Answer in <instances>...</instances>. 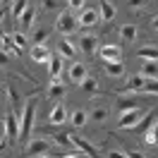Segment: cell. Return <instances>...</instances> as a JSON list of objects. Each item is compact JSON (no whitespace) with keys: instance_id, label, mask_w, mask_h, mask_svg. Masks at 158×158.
<instances>
[{"instance_id":"6da1fadb","label":"cell","mask_w":158,"mask_h":158,"mask_svg":"<svg viewBox=\"0 0 158 158\" xmlns=\"http://www.w3.org/2000/svg\"><path fill=\"white\" fill-rule=\"evenodd\" d=\"M34 115H36V101L29 98L27 101V108H24V115H22V125H19V141L27 144L29 141V134H31V127H34Z\"/></svg>"},{"instance_id":"7a4b0ae2","label":"cell","mask_w":158,"mask_h":158,"mask_svg":"<svg viewBox=\"0 0 158 158\" xmlns=\"http://www.w3.org/2000/svg\"><path fill=\"white\" fill-rule=\"evenodd\" d=\"M141 118H144V110H141V108H137V110H122L118 127H120V129H132Z\"/></svg>"},{"instance_id":"3957f363","label":"cell","mask_w":158,"mask_h":158,"mask_svg":"<svg viewBox=\"0 0 158 158\" xmlns=\"http://www.w3.org/2000/svg\"><path fill=\"white\" fill-rule=\"evenodd\" d=\"M48 151H50V141H46V139H34V141H27V156H29V158L46 156Z\"/></svg>"},{"instance_id":"277c9868","label":"cell","mask_w":158,"mask_h":158,"mask_svg":"<svg viewBox=\"0 0 158 158\" xmlns=\"http://www.w3.org/2000/svg\"><path fill=\"white\" fill-rule=\"evenodd\" d=\"M55 27H58L60 34H72V31L77 29V17L72 15V10H65L58 17V24H55Z\"/></svg>"},{"instance_id":"5b68a950","label":"cell","mask_w":158,"mask_h":158,"mask_svg":"<svg viewBox=\"0 0 158 158\" xmlns=\"http://www.w3.org/2000/svg\"><path fill=\"white\" fill-rule=\"evenodd\" d=\"M98 22H101V15L96 7H84L77 19V27H96Z\"/></svg>"},{"instance_id":"8992f818","label":"cell","mask_w":158,"mask_h":158,"mask_svg":"<svg viewBox=\"0 0 158 158\" xmlns=\"http://www.w3.org/2000/svg\"><path fill=\"white\" fill-rule=\"evenodd\" d=\"M5 137L10 141H15L19 137V125H17V118H15L12 108H7V113H5Z\"/></svg>"},{"instance_id":"52a82bcc","label":"cell","mask_w":158,"mask_h":158,"mask_svg":"<svg viewBox=\"0 0 158 158\" xmlns=\"http://www.w3.org/2000/svg\"><path fill=\"white\" fill-rule=\"evenodd\" d=\"M69 141H72V146H77L79 151H84L86 156H91V158H103V156L98 153V151H96V148H94V146L89 144V141H86V139L77 137V134H69Z\"/></svg>"},{"instance_id":"ba28073f","label":"cell","mask_w":158,"mask_h":158,"mask_svg":"<svg viewBox=\"0 0 158 158\" xmlns=\"http://www.w3.org/2000/svg\"><path fill=\"white\" fill-rule=\"evenodd\" d=\"M79 50L84 53V55H94L96 53V46H98V41H96V36H91V34H84L81 39H79Z\"/></svg>"},{"instance_id":"9c48e42d","label":"cell","mask_w":158,"mask_h":158,"mask_svg":"<svg viewBox=\"0 0 158 158\" xmlns=\"http://www.w3.org/2000/svg\"><path fill=\"white\" fill-rule=\"evenodd\" d=\"M101 58L106 60V62H115V60H122V50H120V46L110 43V46L101 48Z\"/></svg>"},{"instance_id":"30bf717a","label":"cell","mask_w":158,"mask_h":158,"mask_svg":"<svg viewBox=\"0 0 158 158\" xmlns=\"http://www.w3.org/2000/svg\"><path fill=\"white\" fill-rule=\"evenodd\" d=\"M144 86H146V79L141 74H129L125 86H122V91H144Z\"/></svg>"},{"instance_id":"8fae6325","label":"cell","mask_w":158,"mask_h":158,"mask_svg":"<svg viewBox=\"0 0 158 158\" xmlns=\"http://www.w3.org/2000/svg\"><path fill=\"white\" fill-rule=\"evenodd\" d=\"M60 72H62V58H60V55H50L48 58V74H50V79L58 81Z\"/></svg>"},{"instance_id":"7c38bea8","label":"cell","mask_w":158,"mask_h":158,"mask_svg":"<svg viewBox=\"0 0 158 158\" xmlns=\"http://www.w3.org/2000/svg\"><path fill=\"white\" fill-rule=\"evenodd\" d=\"M103 69H106V74L113 79H118L125 74V65H122V60H115V62H106L103 65Z\"/></svg>"},{"instance_id":"4fadbf2b","label":"cell","mask_w":158,"mask_h":158,"mask_svg":"<svg viewBox=\"0 0 158 158\" xmlns=\"http://www.w3.org/2000/svg\"><path fill=\"white\" fill-rule=\"evenodd\" d=\"M67 77H69V81H74V84H79L81 79L86 77V65H81V62H74V65L69 67Z\"/></svg>"},{"instance_id":"5bb4252c","label":"cell","mask_w":158,"mask_h":158,"mask_svg":"<svg viewBox=\"0 0 158 158\" xmlns=\"http://www.w3.org/2000/svg\"><path fill=\"white\" fill-rule=\"evenodd\" d=\"M110 118L108 108H94L91 113H86V122H106Z\"/></svg>"},{"instance_id":"9a60e30c","label":"cell","mask_w":158,"mask_h":158,"mask_svg":"<svg viewBox=\"0 0 158 158\" xmlns=\"http://www.w3.org/2000/svg\"><path fill=\"white\" fill-rule=\"evenodd\" d=\"M58 50H60V58H74V53H77V48H74V43L69 39H62L58 43Z\"/></svg>"},{"instance_id":"2e32d148","label":"cell","mask_w":158,"mask_h":158,"mask_svg":"<svg viewBox=\"0 0 158 158\" xmlns=\"http://www.w3.org/2000/svg\"><path fill=\"white\" fill-rule=\"evenodd\" d=\"M48 58H50V50L46 46H34L31 48V60L34 62H48Z\"/></svg>"},{"instance_id":"e0dca14e","label":"cell","mask_w":158,"mask_h":158,"mask_svg":"<svg viewBox=\"0 0 158 158\" xmlns=\"http://www.w3.org/2000/svg\"><path fill=\"white\" fill-rule=\"evenodd\" d=\"M79 86H81V91H84V94H89V96L98 94V81H96L94 77H84L81 81H79Z\"/></svg>"},{"instance_id":"ac0fdd59","label":"cell","mask_w":158,"mask_h":158,"mask_svg":"<svg viewBox=\"0 0 158 158\" xmlns=\"http://www.w3.org/2000/svg\"><path fill=\"white\" fill-rule=\"evenodd\" d=\"M65 120H67V110H65L62 103H58L55 108L50 110V122H53V125H60V122H65Z\"/></svg>"},{"instance_id":"d6986e66","label":"cell","mask_w":158,"mask_h":158,"mask_svg":"<svg viewBox=\"0 0 158 158\" xmlns=\"http://www.w3.org/2000/svg\"><path fill=\"white\" fill-rule=\"evenodd\" d=\"M120 39L129 41V43L137 41V27H134V24H122V27H120Z\"/></svg>"},{"instance_id":"ffe728a7","label":"cell","mask_w":158,"mask_h":158,"mask_svg":"<svg viewBox=\"0 0 158 158\" xmlns=\"http://www.w3.org/2000/svg\"><path fill=\"white\" fill-rule=\"evenodd\" d=\"M156 74H158L156 60H146V62L141 65V77L144 79H156Z\"/></svg>"},{"instance_id":"44dd1931","label":"cell","mask_w":158,"mask_h":158,"mask_svg":"<svg viewBox=\"0 0 158 158\" xmlns=\"http://www.w3.org/2000/svg\"><path fill=\"white\" fill-rule=\"evenodd\" d=\"M101 19L110 22L113 17H115V7H113V2H108V0H101Z\"/></svg>"},{"instance_id":"7402d4cb","label":"cell","mask_w":158,"mask_h":158,"mask_svg":"<svg viewBox=\"0 0 158 158\" xmlns=\"http://www.w3.org/2000/svg\"><path fill=\"white\" fill-rule=\"evenodd\" d=\"M118 108L120 110H137V108H141V98H120Z\"/></svg>"},{"instance_id":"603a6c76","label":"cell","mask_w":158,"mask_h":158,"mask_svg":"<svg viewBox=\"0 0 158 158\" xmlns=\"http://www.w3.org/2000/svg\"><path fill=\"white\" fill-rule=\"evenodd\" d=\"M2 53H5V55H7V53H12V55H22V48L15 46V41H12L10 36H2Z\"/></svg>"},{"instance_id":"cb8c5ba5","label":"cell","mask_w":158,"mask_h":158,"mask_svg":"<svg viewBox=\"0 0 158 158\" xmlns=\"http://www.w3.org/2000/svg\"><path fill=\"white\" fill-rule=\"evenodd\" d=\"M62 94H65V84L53 81V84H50V89H48V98L50 101H58V98H62Z\"/></svg>"},{"instance_id":"d4e9b609","label":"cell","mask_w":158,"mask_h":158,"mask_svg":"<svg viewBox=\"0 0 158 158\" xmlns=\"http://www.w3.org/2000/svg\"><path fill=\"white\" fill-rule=\"evenodd\" d=\"M153 122H156V110H151V113H148L146 118L141 120V125H134V132H141V129H146V127H151V125H153Z\"/></svg>"},{"instance_id":"484cf974","label":"cell","mask_w":158,"mask_h":158,"mask_svg":"<svg viewBox=\"0 0 158 158\" xmlns=\"http://www.w3.org/2000/svg\"><path fill=\"white\" fill-rule=\"evenodd\" d=\"M72 125L74 127H84L86 125V110H74L72 113Z\"/></svg>"},{"instance_id":"4316f807","label":"cell","mask_w":158,"mask_h":158,"mask_svg":"<svg viewBox=\"0 0 158 158\" xmlns=\"http://www.w3.org/2000/svg\"><path fill=\"white\" fill-rule=\"evenodd\" d=\"M19 19H22V27H31V22H34V7H24Z\"/></svg>"},{"instance_id":"83f0119b","label":"cell","mask_w":158,"mask_h":158,"mask_svg":"<svg viewBox=\"0 0 158 158\" xmlns=\"http://www.w3.org/2000/svg\"><path fill=\"white\" fill-rule=\"evenodd\" d=\"M139 58H146V60H156L158 58V50L153 46H148V48H139Z\"/></svg>"},{"instance_id":"f1b7e54d","label":"cell","mask_w":158,"mask_h":158,"mask_svg":"<svg viewBox=\"0 0 158 158\" xmlns=\"http://www.w3.org/2000/svg\"><path fill=\"white\" fill-rule=\"evenodd\" d=\"M55 141H58L60 146H72V141H69V134H65V132H58V134H55Z\"/></svg>"},{"instance_id":"f546056e","label":"cell","mask_w":158,"mask_h":158,"mask_svg":"<svg viewBox=\"0 0 158 158\" xmlns=\"http://www.w3.org/2000/svg\"><path fill=\"white\" fill-rule=\"evenodd\" d=\"M146 144H151V146L156 144V125H151V129L146 132Z\"/></svg>"},{"instance_id":"4dcf8cb0","label":"cell","mask_w":158,"mask_h":158,"mask_svg":"<svg viewBox=\"0 0 158 158\" xmlns=\"http://www.w3.org/2000/svg\"><path fill=\"white\" fill-rule=\"evenodd\" d=\"M10 39L15 41V46H17V48H22V46H27V39H24V36H22V34H12Z\"/></svg>"},{"instance_id":"1f68e13d","label":"cell","mask_w":158,"mask_h":158,"mask_svg":"<svg viewBox=\"0 0 158 158\" xmlns=\"http://www.w3.org/2000/svg\"><path fill=\"white\" fill-rule=\"evenodd\" d=\"M144 91H146V94H156V91H158L156 79H146V86H144Z\"/></svg>"},{"instance_id":"d6a6232c","label":"cell","mask_w":158,"mask_h":158,"mask_svg":"<svg viewBox=\"0 0 158 158\" xmlns=\"http://www.w3.org/2000/svg\"><path fill=\"white\" fill-rule=\"evenodd\" d=\"M46 36H48V31H46V29L36 31V39H34V46H41V43H43V39H46Z\"/></svg>"},{"instance_id":"836d02e7","label":"cell","mask_w":158,"mask_h":158,"mask_svg":"<svg viewBox=\"0 0 158 158\" xmlns=\"http://www.w3.org/2000/svg\"><path fill=\"white\" fill-rule=\"evenodd\" d=\"M69 7L72 10H84L86 7V0H69Z\"/></svg>"},{"instance_id":"e575fe53","label":"cell","mask_w":158,"mask_h":158,"mask_svg":"<svg viewBox=\"0 0 158 158\" xmlns=\"http://www.w3.org/2000/svg\"><path fill=\"white\" fill-rule=\"evenodd\" d=\"M24 7H27V0H17V5H15V17H19L22 12H24Z\"/></svg>"},{"instance_id":"d590c367","label":"cell","mask_w":158,"mask_h":158,"mask_svg":"<svg viewBox=\"0 0 158 158\" xmlns=\"http://www.w3.org/2000/svg\"><path fill=\"white\" fill-rule=\"evenodd\" d=\"M148 0H127V5L129 7H134V10H139V7H144Z\"/></svg>"},{"instance_id":"8d00e7d4","label":"cell","mask_w":158,"mask_h":158,"mask_svg":"<svg viewBox=\"0 0 158 158\" xmlns=\"http://www.w3.org/2000/svg\"><path fill=\"white\" fill-rule=\"evenodd\" d=\"M43 7L46 10H55L58 7V0H43Z\"/></svg>"},{"instance_id":"74e56055","label":"cell","mask_w":158,"mask_h":158,"mask_svg":"<svg viewBox=\"0 0 158 158\" xmlns=\"http://www.w3.org/2000/svg\"><path fill=\"white\" fill-rule=\"evenodd\" d=\"M108 158H127V156H125V153H120V151H110Z\"/></svg>"},{"instance_id":"f35d334b","label":"cell","mask_w":158,"mask_h":158,"mask_svg":"<svg viewBox=\"0 0 158 158\" xmlns=\"http://www.w3.org/2000/svg\"><path fill=\"white\" fill-rule=\"evenodd\" d=\"M125 156H127V158H144L139 151H129V153H125Z\"/></svg>"},{"instance_id":"ab89813d","label":"cell","mask_w":158,"mask_h":158,"mask_svg":"<svg viewBox=\"0 0 158 158\" xmlns=\"http://www.w3.org/2000/svg\"><path fill=\"white\" fill-rule=\"evenodd\" d=\"M7 62H10V58H7V55L0 50V65H7Z\"/></svg>"},{"instance_id":"60d3db41","label":"cell","mask_w":158,"mask_h":158,"mask_svg":"<svg viewBox=\"0 0 158 158\" xmlns=\"http://www.w3.org/2000/svg\"><path fill=\"white\" fill-rule=\"evenodd\" d=\"M62 158H79L77 153H67V156H62Z\"/></svg>"},{"instance_id":"b9f144b4","label":"cell","mask_w":158,"mask_h":158,"mask_svg":"<svg viewBox=\"0 0 158 158\" xmlns=\"http://www.w3.org/2000/svg\"><path fill=\"white\" fill-rule=\"evenodd\" d=\"M41 158H62V156H41Z\"/></svg>"},{"instance_id":"7bdbcfd3","label":"cell","mask_w":158,"mask_h":158,"mask_svg":"<svg viewBox=\"0 0 158 158\" xmlns=\"http://www.w3.org/2000/svg\"><path fill=\"white\" fill-rule=\"evenodd\" d=\"M2 148H5V141H0V151H2Z\"/></svg>"},{"instance_id":"ee69618b","label":"cell","mask_w":158,"mask_h":158,"mask_svg":"<svg viewBox=\"0 0 158 158\" xmlns=\"http://www.w3.org/2000/svg\"><path fill=\"white\" fill-rule=\"evenodd\" d=\"M2 132H5V127H2V125H0V137H2Z\"/></svg>"},{"instance_id":"f6af8a7d","label":"cell","mask_w":158,"mask_h":158,"mask_svg":"<svg viewBox=\"0 0 158 158\" xmlns=\"http://www.w3.org/2000/svg\"><path fill=\"white\" fill-rule=\"evenodd\" d=\"M0 2H2V5H7V2H10V0H0Z\"/></svg>"}]
</instances>
